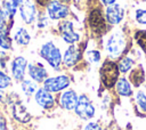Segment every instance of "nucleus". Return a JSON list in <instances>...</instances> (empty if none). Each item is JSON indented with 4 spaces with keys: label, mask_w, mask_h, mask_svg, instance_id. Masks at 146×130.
Here are the masks:
<instances>
[{
    "label": "nucleus",
    "mask_w": 146,
    "mask_h": 130,
    "mask_svg": "<svg viewBox=\"0 0 146 130\" xmlns=\"http://www.w3.org/2000/svg\"><path fill=\"white\" fill-rule=\"evenodd\" d=\"M119 66L111 60H106L105 63H103L100 67V80L106 88H112L119 80Z\"/></svg>",
    "instance_id": "obj_1"
},
{
    "label": "nucleus",
    "mask_w": 146,
    "mask_h": 130,
    "mask_svg": "<svg viewBox=\"0 0 146 130\" xmlns=\"http://www.w3.org/2000/svg\"><path fill=\"white\" fill-rule=\"evenodd\" d=\"M40 56L46 59L48 64L54 68H58L62 63L60 51L52 42H46L44 44H42L40 49Z\"/></svg>",
    "instance_id": "obj_2"
},
{
    "label": "nucleus",
    "mask_w": 146,
    "mask_h": 130,
    "mask_svg": "<svg viewBox=\"0 0 146 130\" xmlns=\"http://www.w3.org/2000/svg\"><path fill=\"white\" fill-rule=\"evenodd\" d=\"M74 109L76 115L83 120H89L95 115V107L86 95H81L78 98V103Z\"/></svg>",
    "instance_id": "obj_3"
},
{
    "label": "nucleus",
    "mask_w": 146,
    "mask_h": 130,
    "mask_svg": "<svg viewBox=\"0 0 146 130\" xmlns=\"http://www.w3.org/2000/svg\"><path fill=\"white\" fill-rule=\"evenodd\" d=\"M70 84V79L66 75H58L54 78H47L43 81V88L49 92H58Z\"/></svg>",
    "instance_id": "obj_4"
},
{
    "label": "nucleus",
    "mask_w": 146,
    "mask_h": 130,
    "mask_svg": "<svg viewBox=\"0 0 146 130\" xmlns=\"http://www.w3.org/2000/svg\"><path fill=\"white\" fill-rule=\"evenodd\" d=\"M124 39L122 36V34L120 33H114L112 34L108 40H107V44H106V50L107 52L112 56V57H116L119 56L123 49H124Z\"/></svg>",
    "instance_id": "obj_5"
},
{
    "label": "nucleus",
    "mask_w": 146,
    "mask_h": 130,
    "mask_svg": "<svg viewBox=\"0 0 146 130\" xmlns=\"http://www.w3.org/2000/svg\"><path fill=\"white\" fill-rule=\"evenodd\" d=\"M19 15L21 18L23 19L24 23L26 24H31L33 23V21L35 19V6L32 2V0H21L19 2Z\"/></svg>",
    "instance_id": "obj_6"
},
{
    "label": "nucleus",
    "mask_w": 146,
    "mask_h": 130,
    "mask_svg": "<svg viewBox=\"0 0 146 130\" xmlns=\"http://www.w3.org/2000/svg\"><path fill=\"white\" fill-rule=\"evenodd\" d=\"M26 67H27V60L23 56L15 57L10 63V71L13 78L16 81H23Z\"/></svg>",
    "instance_id": "obj_7"
},
{
    "label": "nucleus",
    "mask_w": 146,
    "mask_h": 130,
    "mask_svg": "<svg viewBox=\"0 0 146 130\" xmlns=\"http://www.w3.org/2000/svg\"><path fill=\"white\" fill-rule=\"evenodd\" d=\"M34 99L36 104L44 109H49L55 105L54 96L51 95V92L47 91L44 88H40L36 90V92L34 94Z\"/></svg>",
    "instance_id": "obj_8"
},
{
    "label": "nucleus",
    "mask_w": 146,
    "mask_h": 130,
    "mask_svg": "<svg viewBox=\"0 0 146 130\" xmlns=\"http://www.w3.org/2000/svg\"><path fill=\"white\" fill-rule=\"evenodd\" d=\"M47 13L51 19H60L67 16L68 8L59 1H50L47 5Z\"/></svg>",
    "instance_id": "obj_9"
},
{
    "label": "nucleus",
    "mask_w": 146,
    "mask_h": 130,
    "mask_svg": "<svg viewBox=\"0 0 146 130\" xmlns=\"http://www.w3.org/2000/svg\"><path fill=\"white\" fill-rule=\"evenodd\" d=\"M11 113L16 121L21 123H27L31 120V114L21 100H16L11 105Z\"/></svg>",
    "instance_id": "obj_10"
},
{
    "label": "nucleus",
    "mask_w": 146,
    "mask_h": 130,
    "mask_svg": "<svg viewBox=\"0 0 146 130\" xmlns=\"http://www.w3.org/2000/svg\"><path fill=\"white\" fill-rule=\"evenodd\" d=\"M89 25L95 33H103L106 29L105 19L99 9H94L89 16Z\"/></svg>",
    "instance_id": "obj_11"
},
{
    "label": "nucleus",
    "mask_w": 146,
    "mask_h": 130,
    "mask_svg": "<svg viewBox=\"0 0 146 130\" xmlns=\"http://www.w3.org/2000/svg\"><path fill=\"white\" fill-rule=\"evenodd\" d=\"M59 31L62 34V38L68 42V43H74L79 40V34L74 32L73 30V24L68 21H64L59 25Z\"/></svg>",
    "instance_id": "obj_12"
},
{
    "label": "nucleus",
    "mask_w": 146,
    "mask_h": 130,
    "mask_svg": "<svg viewBox=\"0 0 146 130\" xmlns=\"http://www.w3.org/2000/svg\"><path fill=\"white\" fill-rule=\"evenodd\" d=\"M27 72H29L30 78L34 82H36V83L43 82L47 79V75H48L47 70L41 64H38V63L36 64H30V65H27Z\"/></svg>",
    "instance_id": "obj_13"
},
{
    "label": "nucleus",
    "mask_w": 146,
    "mask_h": 130,
    "mask_svg": "<svg viewBox=\"0 0 146 130\" xmlns=\"http://www.w3.org/2000/svg\"><path fill=\"white\" fill-rule=\"evenodd\" d=\"M78 95L74 90H67V91H64L62 95H60V98H59V104L63 108L67 109V111H71L73 108H75L76 106V103H78Z\"/></svg>",
    "instance_id": "obj_14"
},
{
    "label": "nucleus",
    "mask_w": 146,
    "mask_h": 130,
    "mask_svg": "<svg viewBox=\"0 0 146 130\" xmlns=\"http://www.w3.org/2000/svg\"><path fill=\"white\" fill-rule=\"evenodd\" d=\"M13 22L0 27V48L3 50H9L13 47V39L10 38V30L13 27Z\"/></svg>",
    "instance_id": "obj_15"
},
{
    "label": "nucleus",
    "mask_w": 146,
    "mask_h": 130,
    "mask_svg": "<svg viewBox=\"0 0 146 130\" xmlns=\"http://www.w3.org/2000/svg\"><path fill=\"white\" fill-rule=\"evenodd\" d=\"M123 17V11L122 8L119 5H111L106 9V19L111 24H117L121 22Z\"/></svg>",
    "instance_id": "obj_16"
},
{
    "label": "nucleus",
    "mask_w": 146,
    "mask_h": 130,
    "mask_svg": "<svg viewBox=\"0 0 146 130\" xmlns=\"http://www.w3.org/2000/svg\"><path fill=\"white\" fill-rule=\"evenodd\" d=\"M80 58V51L75 46H70L64 54V63L66 66H73Z\"/></svg>",
    "instance_id": "obj_17"
},
{
    "label": "nucleus",
    "mask_w": 146,
    "mask_h": 130,
    "mask_svg": "<svg viewBox=\"0 0 146 130\" xmlns=\"http://www.w3.org/2000/svg\"><path fill=\"white\" fill-rule=\"evenodd\" d=\"M14 41L18 46H27L31 41V35L24 27H18L14 34Z\"/></svg>",
    "instance_id": "obj_18"
},
{
    "label": "nucleus",
    "mask_w": 146,
    "mask_h": 130,
    "mask_svg": "<svg viewBox=\"0 0 146 130\" xmlns=\"http://www.w3.org/2000/svg\"><path fill=\"white\" fill-rule=\"evenodd\" d=\"M129 79H130V81L132 82L133 86L139 87V86L144 82V80H145V73H144L143 67H141V66H138V67L133 68L132 72L130 73Z\"/></svg>",
    "instance_id": "obj_19"
},
{
    "label": "nucleus",
    "mask_w": 146,
    "mask_h": 130,
    "mask_svg": "<svg viewBox=\"0 0 146 130\" xmlns=\"http://www.w3.org/2000/svg\"><path fill=\"white\" fill-rule=\"evenodd\" d=\"M116 90H117V92L121 96H124V97L130 96L132 94L130 82L127 79H124V78L117 80V82H116Z\"/></svg>",
    "instance_id": "obj_20"
},
{
    "label": "nucleus",
    "mask_w": 146,
    "mask_h": 130,
    "mask_svg": "<svg viewBox=\"0 0 146 130\" xmlns=\"http://www.w3.org/2000/svg\"><path fill=\"white\" fill-rule=\"evenodd\" d=\"M21 88H22V91L26 96H31V95L35 94L36 90H38L36 82H34L32 80H23L22 83H21Z\"/></svg>",
    "instance_id": "obj_21"
},
{
    "label": "nucleus",
    "mask_w": 146,
    "mask_h": 130,
    "mask_svg": "<svg viewBox=\"0 0 146 130\" xmlns=\"http://www.w3.org/2000/svg\"><path fill=\"white\" fill-rule=\"evenodd\" d=\"M135 39L138 43V46L146 52V31H137L135 34Z\"/></svg>",
    "instance_id": "obj_22"
},
{
    "label": "nucleus",
    "mask_w": 146,
    "mask_h": 130,
    "mask_svg": "<svg viewBox=\"0 0 146 130\" xmlns=\"http://www.w3.org/2000/svg\"><path fill=\"white\" fill-rule=\"evenodd\" d=\"M132 64H133V62H132L131 58L124 57V58H122V59L120 60V63H119V65H117V66H119V71L122 72V73H127V72L131 68Z\"/></svg>",
    "instance_id": "obj_23"
},
{
    "label": "nucleus",
    "mask_w": 146,
    "mask_h": 130,
    "mask_svg": "<svg viewBox=\"0 0 146 130\" xmlns=\"http://www.w3.org/2000/svg\"><path fill=\"white\" fill-rule=\"evenodd\" d=\"M10 84H11V78L7 73L0 71V90L7 89Z\"/></svg>",
    "instance_id": "obj_24"
},
{
    "label": "nucleus",
    "mask_w": 146,
    "mask_h": 130,
    "mask_svg": "<svg viewBox=\"0 0 146 130\" xmlns=\"http://www.w3.org/2000/svg\"><path fill=\"white\" fill-rule=\"evenodd\" d=\"M136 103L141 111L146 112V95L143 91H138L136 94Z\"/></svg>",
    "instance_id": "obj_25"
},
{
    "label": "nucleus",
    "mask_w": 146,
    "mask_h": 130,
    "mask_svg": "<svg viewBox=\"0 0 146 130\" xmlns=\"http://www.w3.org/2000/svg\"><path fill=\"white\" fill-rule=\"evenodd\" d=\"M87 57L91 63H98L100 60V52L97 50H90L87 52Z\"/></svg>",
    "instance_id": "obj_26"
},
{
    "label": "nucleus",
    "mask_w": 146,
    "mask_h": 130,
    "mask_svg": "<svg viewBox=\"0 0 146 130\" xmlns=\"http://www.w3.org/2000/svg\"><path fill=\"white\" fill-rule=\"evenodd\" d=\"M136 19L140 24H146V10L137 9L136 10Z\"/></svg>",
    "instance_id": "obj_27"
},
{
    "label": "nucleus",
    "mask_w": 146,
    "mask_h": 130,
    "mask_svg": "<svg viewBox=\"0 0 146 130\" xmlns=\"http://www.w3.org/2000/svg\"><path fill=\"white\" fill-rule=\"evenodd\" d=\"M84 130H102V128L97 122H89L84 127Z\"/></svg>",
    "instance_id": "obj_28"
},
{
    "label": "nucleus",
    "mask_w": 146,
    "mask_h": 130,
    "mask_svg": "<svg viewBox=\"0 0 146 130\" xmlns=\"http://www.w3.org/2000/svg\"><path fill=\"white\" fill-rule=\"evenodd\" d=\"M46 24H47V19L44 18L43 15H40L39 18H38V26H39V27H44Z\"/></svg>",
    "instance_id": "obj_29"
},
{
    "label": "nucleus",
    "mask_w": 146,
    "mask_h": 130,
    "mask_svg": "<svg viewBox=\"0 0 146 130\" xmlns=\"http://www.w3.org/2000/svg\"><path fill=\"white\" fill-rule=\"evenodd\" d=\"M6 128H7L6 119H5V116H2L0 114V130H6Z\"/></svg>",
    "instance_id": "obj_30"
},
{
    "label": "nucleus",
    "mask_w": 146,
    "mask_h": 130,
    "mask_svg": "<svg viewBox=\"0 0 146 130\" xmlns=\"http://www.w3.org/2000/svg\"><path fill=\"white\" fill-rule=\"evenodd\" d=\"M39 5H41V6H46V5H48L49 2H50V0H35Z\"/></svg>",
    "instance_id": "obj_31"
},
{
    "label": "nucleus",
    "mask_w": 146,
    "mask_h": 130,
    "mask_svg": "<svg viewBox=\"0 0 146 130\" xmlns=\"http://www.w3.org/2000/svg\"><path fill=\"white\" fill-rule=\"evenodd\" d=\"M102 1H103L105 5L111 6V5H113V3H114V1H115V0H102Z\"/></svg>",
    "instance_id": "obj_32"
},
{
    "label": "nucleus",
    "mask_w": 146,
    "mask_h": 130,
    "mask_svg": "<svg viewBox=\"0 0 146 130\" xmlns=\"http://www.w3.org/2000/svg\"><path fill=\"white\" fill-rule=\"evenodd\" d=\"M62 1H70V0H62Z\"/></svg>",
    "instance_id": "obj_33"
}]
</instances>
